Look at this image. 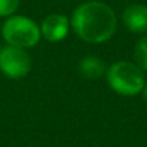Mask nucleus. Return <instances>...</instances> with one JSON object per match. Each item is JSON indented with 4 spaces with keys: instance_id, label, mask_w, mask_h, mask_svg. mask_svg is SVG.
Segmentation results:
<instances>
[{
    "instance_id": "2",
    "label": "nucleus",
    "mask_w": 147,
    "mask_h": 147,
    "mask_svg": "<svg viewBox=\"0 0 147 147\" xmlns=\"http://www.w3.org/2000/svg\"><path fill=\"white\" fill-rule=\"evenodd\" d=\"M110 87L121 95H137L146 87L143 71L131 62L120 61L110 66L108 74Z\"/></svg>"
},
{
    "instance_id": "8",
    "label": "nucleus",
    "mask_w": 147,
    "mask_h": 147,
    "mask_svg": "<svg viewBox=\"0 0 147 147\" xmlns=\"http://www.w3.org/2000/svg\"><path fill=\"white\" fill-rule=\"evenodd\" d=\"M134 59L136 65L147 72V36L141 38L134 46Z\"/></svg>"
},
{
    "instance_id": "4",
    "label": "nucleus",
    "mask_w": 147,
    "mask_h": 147,
    "mask_svg": "<svg viewBox=\"0 0 147 147\" xmlns=\"http://www.w3.org/2000/svg\"><path fill=\"white\" fill-rule=\"evenodd\" d=\"M30 56L22 48L6 46L0 51V69L9 78H23L30 71Z\"/></svg>"
},
{
    "instance_id": "9",
    "label": "nucleus",
    "mask_w": 147,
    "mask_h": 147,
    "mask_svg": "<svg viewBox=\"0 0 147 147\" xmlns=\"http://www.w3.org/2000/svg\"><path fill=\"white\" fill-rule=\"evenodd\" d=\"M20 0H0V16H10L19 7Z\"/></svg>"
},
{
    "instance_id": "10",
    "label": "nucleus",
    "mask_w": 147,
    "mask_h": 147,
    "mask_svg": "<svg viewBox=\"0 0 147 147\" xmlns=\"http://www.w3.org/2000/svg\"><path fill=\"white\" fill-rule=\"evenodd\" d=\"M143 95H144V100L147 101V85L144 87V90H143Z\"/></svg>"
},
{
    "instance_id": "5",
    "label": "nucleus",
    "mask_w": 147,
    "mask_h": 147,
    "mask_svg": "<svg viewBox=\"0 0 147 147\" xmlns=\"http://www.w3.org/2000/svg\"><path fill=\"white\" fill-rule=\"evenodd\" d=\"M69 22L63 15H49L43 19L40 26V35L49 42H59L68 33Z\"/></svg>"
},
{
    "instance_id": "7",
    "label": "nucleus",
    "mask_w": 147,
    "mask_h": 147,
    "mask_svg": "<svg viewBox=\"0 0 147 147\" xmlns=\"http://www.w3.org/2000/svg\"><path fill=\"white\" fill-rule=\"evenodd\" d=\"M80 72L87 80H97L104 75L105 63L97 56H85L80 62Z\"/></svg>"
},
{
    "instance_id": "1",
    "label": "nucleus",
    "mask_w": 147,
    "mask_h": 147,
    "mask_svg": "<svg viewBox=\"0 0 147 147\" xmlns=\"http://www.w3.org/2000/svg\"><path fill=\"white\" fill-rule=\"evenodd\" d=\"M72 28L85 42L101 43L108 40L117 29L114 10L102 2H87L72 15Z\"/></svg>"
},
{
    "instance_id": "6",
    "label": "nucleus",
    "mask_w": 147,
    "mask_h": 147,
    "mask_svg": "<svg viewBox=\"0 0 147 147\" xmlns=\"http://www.w3.org/2000/svg\"><path fill=\"white\" fill-rule=\"evenodd\" d=\"M123 22L130 32L144 33L147 32V6L131 5L123 13Z\"/></svg>"
},
{
    "instance_id": "3",
    "label": "nucleus",
    "mask_w": 147,
    "mask_h": 147,
    "mask_svg": "<svg viewBox=\"0 0 147 147\" xmlns=\"http://www.w3.org/2000/svg\"><path fill=\"white\" fill-rule=\"evenodd\" d=\"M3 38L10 46L25 49L39 42L40 29L29 18L12 16L3 25Z\"/></svg>"
}]
</instances>
